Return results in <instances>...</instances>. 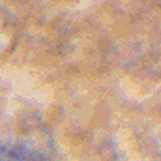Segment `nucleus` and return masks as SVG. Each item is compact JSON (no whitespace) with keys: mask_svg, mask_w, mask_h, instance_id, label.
I'll use <instances>...</instances> for the list:
<instances>
[{"mask_svg":"<svg viewBox=\"0 0 161 161\" xmlns=\"http://www.w3.org/2000/svg\"><path fill=\"white\" fill-rule=\"evenodd\" d=\"M0 161H51V158L32 146L0 142Z\"/></svg>","mask_w":161,"mask_h":161,"instance_id":"nucleus-1","label":"nucleus"},{"mask_svg":"<svg viewBox=\"0 0 161 161\" xmlns=\"http://www.w3.org/2000/svg\"><path fill=\"white\" fill-rule=\"evenodd\" d=\"M11 45V28L8 26L6 19L0 15V56L6 54V49Z\"/></svg>","mask_w":161,"mask_h":161,"instance_id":"nucleus-2","label":"nucleus"}]
</instances>
